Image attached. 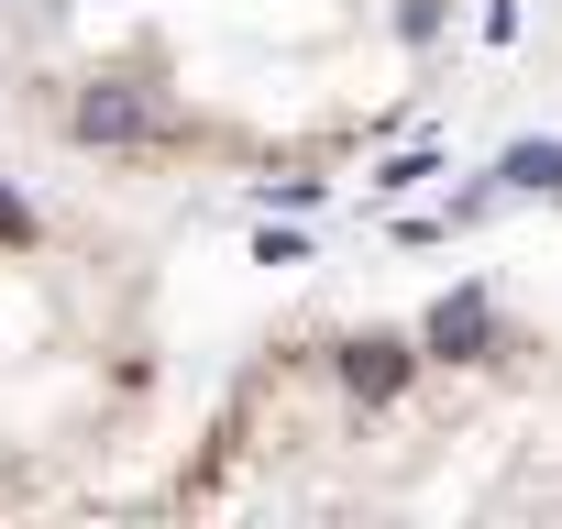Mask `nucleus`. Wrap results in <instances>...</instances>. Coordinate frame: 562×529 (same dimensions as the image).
<instances>
[{"label": "nucleus", "mask_w": 562, "mask_h": 529, "mask_svg": "<svg viewBox=\"0 0 562 529\" xmlns=\"http://www.w3.org/2000/svg\"><path fill=\"white\" fill-rule=\"evenodd\" d=\"M67 133H78V144H111V155H144V144H177L188 122H177L155 89H133V78H89V89L67 100Z\"/></svg>", "instance_id": "nucleus-1"}, {"label": "nucleus", "mask_w": 562, "mask_h": 529, "mask_svg": "<svg viewBox=\"0 0 562 529\" xmlns=\"http://www.w3.org/2000/svg\"><path fill=\"white\" fill-rule=\"evenodd\" d=\"M419 353H441V364H485V353H496V309H485V288H452V299L419 320Z\"/></svg>", "instance_id": "nucleus-2"}, {"label": "nucleus", "mask_w": 562, "mask_h": 529, "mask_svg": "<svg viewBox=\"0 0 562 529\" xmlns=\"http://www.w3.org/2000/svg\"><path fill=\"white\" fill-rule=\"evenodd\" d=\"M408 364H419V353H408L397 331H364V342H342V386H353L364 408H375V397H397V386H408Z\"/></svg>", "instance_id": "nucleus-3"}, {"label": "nucleus", "mask_w": 562, "mask_h": 529, "mask_svg": "<svg viewBox=\"0 0 562 529\" xmlns=\"http://www.w3.org/2000/svg\"><path fill=\"white\" fill-rule=\"evenodd\" d=\"M496 188H562V144H507L496 155Z\"/></svg>", "instance_id": "nucleus-4"}, {"label": "nucleus", "mask_w": 562, "mask_h": 529, "mask_svg": "<svg viewBox=\"0 0 562 529\" xmlns=\"http://www.w3.org/2000/svg\"><path fill=\"white\" fill-rule=\"evenodd\" d=\"M0 243H34V199H23L12 177H0Z\"/></svg>", "instance_id": "nucleus-5"}]
</instances>
